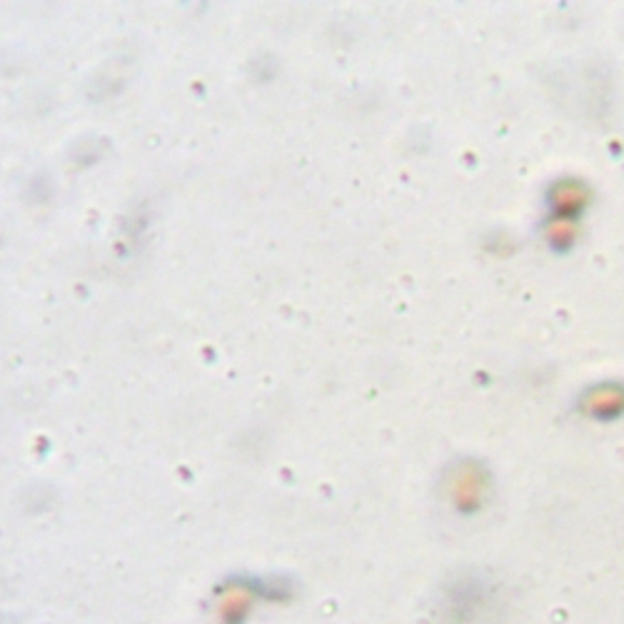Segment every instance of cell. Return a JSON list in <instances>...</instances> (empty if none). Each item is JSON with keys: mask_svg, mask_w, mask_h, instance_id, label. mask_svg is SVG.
Masks as SVG:
<instances>
[{"mask_svg": "<svg viewBox=\"0 0 624 624\" xmlns=\"http://www.w3.org/2000/svg\"><path fill=\"white\" fill-rule=\"evenodd\" d=\"M587 410L595 412L597 417H612L624 410V390L617 385L597 387L587 395Z\"/></svg>", "mask_w": 624, "mask_h": 624, "instance_id": "1", "label": "cell"}]
</instances>
